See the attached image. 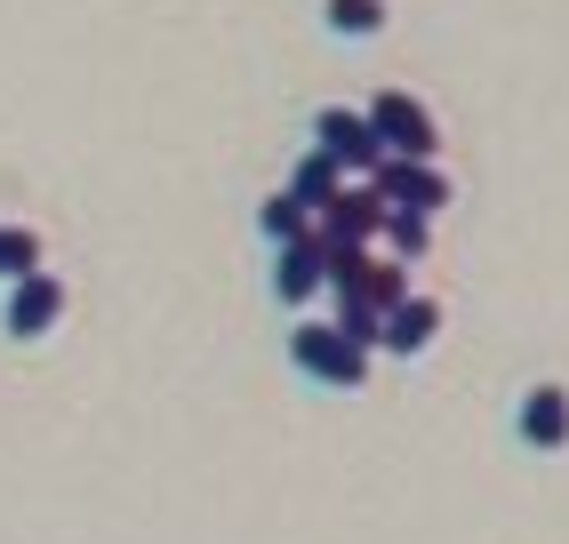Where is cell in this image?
Wrapping results in <instances>:
<instances>
[{
  "instance_id": "6da1fadb",
  "label": "cell",
  "mask_w": 569,
  "mask_h": 544,
  "mask_svg": "<svg viewBox=\"0 0 569 544\" xmlns=\"http://www.w3.org/2000/svg\"><path fill=\"white\" fill-rule=\"evenodd\" d=\"M289 361H297V376L353 393V384L369 376V344H353L337 321H297V329H289Z\"/></svg>"
},
{
  "instance_id": "7a4b0ae2",
  "label": "cell",
  "mask_w": 569,
  "mask_h": 544,
  "mask_svg": "<svg viewBox=\"0 0 569 544\" xmlns=\"http://www.w3.org/2000/svg\"><path fill=\"white\" fill-rule=\"evenodd\" d=\"M361 112H369L377 144H386V161H433V152H441V129H433V112L417 104L409 89H377Z\"/></svg>"
},
{
  "instance_id": "3957f363",
  "label": "cell",
  "mask_w": 569,
  "mask_h": 544,
  "mask_svg": "<svg viewBox=\"0 0 569 544\" xmlns=\"http://www.w3.org/2000/svg\"><path fill=\"white\" fill-rule=\"evenodd\" d=\"M313 144H321L346 177H377V169H386V144H377L369 112H353V104H321V112H313Z\"/></svg>"
},
{
  "instance_id": "277c9868",
  "label": "cell",
  "mask_w": 569,
  "mask_h": 544,
  "mask_svg": "<svg viewBox=\"0 0 569 544\" xmlns=\"http://www.w3.org/2000/svg\"><path fill=\"white\" fill-rule=\"evenodd\" d=\"M57 321H64V281H57V272H24V281L0 289V336L32 344V336H49Z\"/></svg>"
},
{
  "instance_id": "5b68a950",
  "label": "cell",
  "mask_w": 569,
  "mask_h": 544,
  "mask_svg": "<svg viewBox=\"0 0 569 544\" xmlns=\"http://www.w3.org/2000/svg\"><path fill=\"white\" fill-rule=\"evenodd\" d=\"M513 441L529 456H561L569 449V384H529L513 401Z\"/></svg>"
},
{
  "instance_id": "8992f818",
  "label": "cell",
  "mask_w": 569,
  "mask_h": 544,
  "mask_svg": "<svg viewBox=\"0 0 569 544\" xmlns=\"http://www.w3.org/2000/svg\"><path fill=\"white\" fill-rule=\"evenodd\" d=\"M386 216H393V201L361 177V184H337V201L321 209V232H329V241H361L369 249V241H386Z\"/></svg>"
},
{
  "instance_id": "52a82bcc",
  "label": "cell",
  "mask_w": 569,
  "mask_h": 544,
  "mask_svg": "<svg viewBox=\"0 0 569 544\" xmlns=\"http://www.w3.org/2000/svg\"><path fill=\"white\" fill-rule=\"evenodd\" d=\"M369 184L386 192L401 216H441V209H449V177H441L433 161H386Z\"/></svg>"
},
{
  "instance_id": "ba28073f",
  "label": "cell",
  "mask_w": 569,
  "mask_h": 544,
  "mask_svg": "<svg viewBox=\"0 0 569 544\" xmlns=\"http://www.w3.org/2000/svg\"><path fill=\"white\" fill-rule=\"evenodd\" d=\"M329 289V256H321V224L306 232V241H281L273 249V296L281 304H313Z\"/></svg>"
},
{
  "instance_id": "9c48e42d",
  "label": "cell",
  "mask_w": 569,
  "mask_h": 544,
  "mask_svg": "<svg viewBox=\"0 0 569 544\" xmlns=\"http://www.w3.org/2000/svg\"><path fill=\"white\" fill-rule=\"evenodd\" d=\"M433 336H441V304L433 296H401L393 313H386V353L393 361H417Z\"/></svg>"
},
{
  "instance_id": "30bf717a",
  "label": "cell",
  "mask_w": 569,
  "mask_h": 544,
  "mask_svg": "<svg viewBox=\"0 0 569 544\" xmlns=\"http://www.w3.org/2000/svg\"><path fill=\"white\" fill-rule=\"evenodd\" d=\"M337 184H346V169H337L321 144H306V152H297V169H289V192H297V201H306L313 216L337 201Z\"/></svg>"
},
{
  "instance_id": "8fae6325",
  "label": "cell",
  "mask_w": 569,
  "mask_h": 544,
  "mask_svg": "<svg viewBox=\"0 0 569 544\" xmlns=\"http://www.w3.org/2000/svg\"><path fill=\"white\" fill-rule=\"evenodd\" d=\"M313 224H321V216H313L306 201H297L289 184H281V192H264V201H257V232H264V241H273V249H281V241H306Z\"/></svg>"
},
{
  "instance_id": "7c38bea8",
  "label": "cell",
  "mask_w": 569,
  "mask_h": 544,
  "mask_svg": "<svg viewBox=\"0 0 569 544\" xmlns=\"http://www.w3.org/2000/svg\"><path fill=\"white\" fill-rule=\"evenodd\" d=\"M386 0H321V24L337 32V41H377V32H386Z\"/></svg>"
},
{
  "instance_id": "4fadbf2b",
  "label": "cell",
  "mask_w": 569,
  "mask_h": 544,
  "mask_svg": "<svg viewBox=\"0 0 569 544\" xmlns=\"http://www.w3.org/2000/svg\"><path fill=\"white\" fill-rule=\"evenodd\" d=\"M24 272H41V232L32 224H0V289L24 281Z\"/></svg>"
},
{
  "instance_id": "5bb4252c",
  "label": "cell",
  "mask_w": 569,
  "mask_h": 544,
  "mask_svg": "<svg viewBox=\"0 0 569 544\" xmlns=\"http://www.w3.org/2000/svg\"><path fill=\"white\" fill-rule=\"evenodd\" d=\"M426 241H433V216H401V209L386 216V256L409 264V256H426Z\"/></svg>"
}]
</instances>
